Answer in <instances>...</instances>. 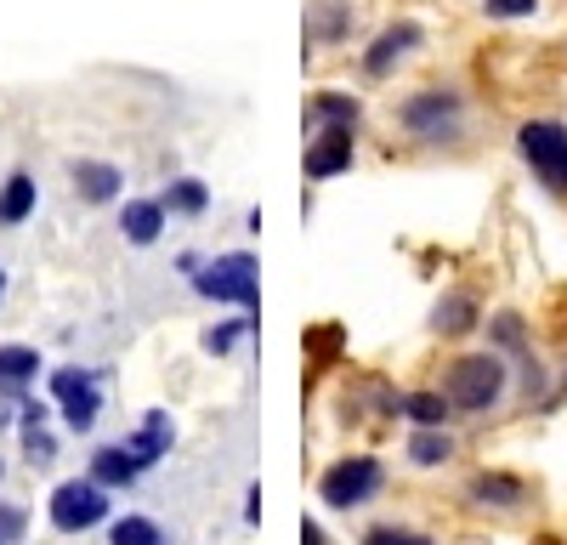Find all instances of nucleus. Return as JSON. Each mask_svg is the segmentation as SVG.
<instances>
[{"mask_svg": "<svg viewBox=\"0 0 567 545\" xmlns=\"http://www.w3.org/2000/svg\"><path fill=\"white\" fill-rule=\"evenodd\" d=\"M449 403L465 409V415H488V409L505 398V363L494 352H471L449 363V381H443Z\"/></svg>", "mask_w": 567, "mask_h": 545, "instance_id": "nucleus-1", "label": "nucleus"}, {"mask_svg": "<svg viewBox=\"0 0 567 545\" xmlns=\"http://www.w3.org/2000/svg\"><path fill=\"white\" fill-rule=\"evenodd\" d=\"M398 125L409 136H420V143L443 148V143H454V136L465 131V103L454 97V91H420V97H409L398 109Z\"/></svg>", "mask_w": 567, "mask_h": 545, "instance_id": "nucleus-2", "label": "nucleus"}, {"mask_svg": "<svg viewBox=\"0 0 567 545\" xmlns=\"http://www.w3.org/2000/svg\"><path fill=\"white\" fill-rule=\"evenodd\" d=\"M194 290L210 296V301H239L245 312H256V307H261V290H256V256H250V250L216 256L210 267L194 272Z\"/></svg>", "mask_w": 567, "mask_h": 545, "instance_id": "nucleus-3", "label": "nucleus"}, {"mask_svg": "<svg viewBox=\"0 0 567 545\" xmlns=\"http://www.w3.org/2000/svg\"><path fill=\"white\" fill-rule=\"evenodd\" d=\"M516 148L534 165V176L545 182L550 194H567V125L556 120H528L516 131Z\"/></svg>", "mask_w": 567, "mask_h": 545, "instance_id": "nucleus-4", "label": "nucleus"}, {"mask_svg": "<svg viewBox=\"0 0 567 545\" xmlns=\"http://www.w3.org/2000/svg\"><path fill=\"white\" fill-rule=\"evenodd\" d=\"M381 483H386L381 461H374V454H352V461H341V466H329V472H323L318 494H323V506L352 512V506H363V500L381 494Z\"/></svg>", "mask_w": 567, "mask_h": 545, "instance_id": "nucleus-5", "label": "nucleus"}, {"mask_svg": "<svg viewBox=\"0 0 567 545\" xmlns=\"http://www.w3.org/2000/svg\"><path fill=\"white\" fill-rule=\"evenodd\" d=\"M109 517V489L97 477H74L52 489V528L58 534H80V528H97Z\"/></svg>", "mask_w": 567, "mask_h": 545, "instance_id": "nucleus-6", "label": "nucleus"}, {"mask_svg": "<svg viewBox=\"0 0 567 545\" xmlns=\"http://www.w3.org/2000/svg\"><path fill=\"white\" fill-rule=\"evenodd\" d=\"M52 392H58V403H63L69 432H91V426H97L103 387H97V376H91V370H58V376H52Z\"/></svg>", "mask_w": 567, "mask_h": 545, "instance_id": "nucleus-7", "label": "nucleus"}, {"mask_svg": "<svg viewBox=\"0 0 567 545\" xmlns=\"http://www.w3.org/2000/svg\"><path fill=\"white\" fill-rule=\"evenodd\" d=\"M352 171V131L347 125H323L312 136V148H307V176L323 182V176H341Z\"/></svg>", "mask_w": 567, "mask_h": 545, "instance_id": "nucleus-8", "label": "nucleus"}, {"mask_svg": "<svg viewBox=\"0 0 567 545\" xmlns=\"http://www.w3.org/2000/svg\"><path fill=\"white\" fill-rule=\"evenodd\" d=\"M414 45H420V23H392V29L363 52V74H369V80H386V74L414 52Z\"/></svg>", "mask_w": 567, "mask_h": 545, "instance_id": "nucleus-9", "label": "nucleus"}, {"mask_svg": "<svg viewBox=\"0 0 567 545\" xmlns=\"http://www.w3.org/2000/svg\"><path fill=\"white\" fill-rule=\"evenodd\" d=\"M171 438H176V432H171V415H165V409H148V415H142V426H136V438H131L125 449H131V461L148 472L159 454H171Z\"/></svg>", "mask_w": 567, "mask_h": 545, "instance_id": "nucleus-10", "label": "nucleus"}, {"mask_svg": "<svg viewBox=\"0 0 567 545\" xmlns=\"http://www.w3.org/2000/svg\"><path fill=\"white\" fill-rule=\"evenodd\" d=\"M120 234H125L131 245H154V239L165 234V205H159V199H125Z\"/></svg>", "mask_w": 567, "mask_h": 545, "instance_id": "nucleus-11", "label": "nucleus"}, {"mask_svg": "<svg viewBox=\"0 0 567 545\" xmlns=\"http://www.w3.org/2000/svg\"><path fill=\"white\" fill-rule=\"evenodd\" d=\"M40 376V352L34 347H0V398H23Z\"/></svg>", "mask_w": 567, "mask_h": 545, "instance_id": "nucleus-12", "label": "nucleus"}, {"mask_svg": "<svg viewBox=\"0 0 567 545\" xmlns=\"http://www.w3.org/2000/svg\"><path fill=\"white\" fill-rule=\"evenodd\" d=\"M471 500L511 512V506H523V500H528V483H523V477H505V472H483L477 483H471Z\"/></svg>", "mask_w": 567, "mask_h": 545, "instance_id": "nucleus-13", "label": "nucleus"}, {"mask_svg": "<svg viewBox=\"0 0 567 545\" xmlns=\"http://www.w3.org/2000/svg\"><path fill=\"white\" fill-rule=\"evenodd\" d=\"M91 477H97L103 489H125V483L142 477V466L131 461V449L120 443V449H97V454H91Z\"/></svg>", "mask_w": 567, "mask_h": 545, "instance_id": "nucleus-14", "label": "nucleus"}, {"mask_svg": "<svg viewBox=\"0 0 567 545\" xmlns=\"http://www.w3.org/2000/svg\"><path fill=\"white\" fill-rule=\"evenodd\" d=\"M74 188L91 199V205H109L120 194V171L114 165H97V160H80L74 165Z\"/></svg>", "mask_w": 567, "mask_h": 545, "instance_id": "nucleus-15", "label": "nucleus"}, {"mask_svg": "<svg viewBox=\"0 0 567 545\" xmlns=\"http://www.w3.org/2000/svg\"><path fill=\"white\" fill-rule=\"evenodd\" d=\"M34 176H7V188H0V222H7V227H18V222H29L34 216Z\"/></svg>", "mask_w": 567, "mask_h": 545, "instance_id": "nucleus-16", "label": "nucleus"}, {"mask_svg": "<svg viewBox=\"0 0 567 545\" xmlns=\"http://www.w3.org/2000/svg\"><path fill=\"white\" fill-rule=\"evenodd\" d=\"M307 114H312V125H347V131H358V103L341 97V91H318V97L307 103Z\"/></svg>", "mask_w": 567, "mask_h": 545, "instance_id": "nucleus-17", "label": "nucleus"}, {"mask_svg": "<svg viewBox=\"0 0 567 545\" xmlns=\"http://www.w3.org/2000/svg\"><path fill=\"white\" fill-rule=\"evenodd\" d=\"M449 454H454V438H449L443 426H420V432L409 438V461H414V466H443Z\"/></svg>", "mask_w": 567, "mask_h": 545, "instance_id": "nucleus-18", "label": "nucleus"}, {"mask_svg": "<svg viewBox=\"0 0 567 545\" xmlns=\"http://www.w3.org/2000/svg\"><path fill=\"white\" fill-rule=\"evenodd\" d=\"M432 325H437V336H465L471 325H477V301L471 296H443L437 312H432Z\"/></svg>", "mask_w": 567, "mask_h": 545, "instance_id": "nucleus-19", "label": "nucleus"}, {"mask_svg": "<svg viewBox=\"0 0 567 545\" xmlns=\"http://www.w3.org/2000/svg\"><path fill=\"white\" fill-rule=\"evenodd\" d=\"M398 409H403V415H409L414 426H443L454 403H449V392H409Z\"/></svg>", "mask_w": 567, "mask_h": 545, "instance_id": "nucleus-20", "label": "nucleus"}, {"mask_svg": "<svg viewBox=\"0 0 567 545\" xmlns=\"http://www.w3.org/2000/svg\"><path fill=\"white\" fill-rule=\"evenodd\" d=\"M159 205H165V210H182V216H199V210L210 205V188H205L199 176H176L171 188H165V199H159Z\"/></svg>", "mask_w": 567, "mask_h": 545, "instance_id": "nucleus-21", "label": "nucleus"}, {"mask_svg": "<svg viewBox=\"0 0 567 545\" xmlns=\"http://www.w3.org/2000/svg\"><path fill=\"white\" fill-rule=\"evenodd\" d=\"M109 545H159V528L148 517H120L109 528Z\"/></svg>", "mask_w": 567, "mask_h": 545, "instance_id": "nucleus-22", "label": "nucleus"}, {"mask_svg": "<svg viewBox=\"0 0 567 545\" xmlns=\"http://www.w3.org/2000/svg\"><path fill=\"white\" fill-rule=\"evenodd\" d=\"M250 330V318H227V325H216V330H205V352H233V341H239Z\"/></svg>", "mask_w": 567, "mask_h": 545, "instance_id": "nucleus-23", "label": "nucleus"}, {"mask_svg": "<svg viewBox=\"0 0 567 545\" xmlns=\"http://www.w3.org/2000/svg\"><path fill=\"white\" fill-rule=\"evenodd\" d=\"M23 449H29V461H52V454H58V443H52V432H45V421L40 426H23Z\"/></svg>", "mask_w": 567, "mask_h": 545, "instance_id": "nucleus-24", "label": "nucleus"}, {"mask_svg": "<svg viewBox=\"0 0 567 545\" xmlns=\"http://www.w3.org/2000/svg\"><path fill=\"white\" fill-rule=\"evenodd\" d=\"M363 545H432L425 534H409V528H369Z\"/></svg>", "mask_w": 567, "mask_h": 545, "instance_id": "nucleus-25", "label": "nucleus"}, {"mask_svg": "<svg viewBox=\"0 0 567 545\" xmlns=\"http://www.w3.org/2000/svg\"><path fill=\"white\" fill-rule=\"evenodd\" d=\"M488 18H534L539 12V0H483Z\"/></svg>", "mask_w": 567, "mask_h": 545, "instance_id": "nucleus-26", "label": "nucleus"}, {"mask_svg": "<svg viewBox=\"0 0 567 545\" xmlns=\"http://www.w3.org/2000/svg\"><path fill=\"white\" fill-rule=\"evenodd\" d=\"M494 336H499L505 347H523V318H516V312H499V318H494Z\"/></svg>", "mask_w": 567, "mask_h": 545, "instance_id": "nucleus-27", "label": "nucleus"}, {"mask_svg": "<svg viewBox=\"0 0 567 545\" xmlns=\"http://www.w3.org/2000/svg\"><path fill=\"white\" fill-rule=\"evenodd\" d=\"M23 534V512L18 506H0V539H18Z\"/></svg>", "mask_w": 567, "mask_h": 545, "instance_id": "nucleus-28", "label": "nucleus"}, {"mask_svg": "<svg viewBox=\"0 0 567 545\" xmlns=\"http://www.w3.org/2000/svg\"><path fill=\"white\" fill-rule=\"evenodd\" d=\"M301 545H323V528L318 523H301Z\"/></svg>", "mask_w": 567, "mask_h": 545, "instance_id": "nucleus-29", "label": "nucleus"}, {"mask_svg": "<svg viewBox=\"0 0 567 545\" xmlns=\"http://www.w3.org/2000/svg\"><path fill=\"white\" fill-rule=\"evenodd\" d=\"M12 426V415H7V398H0V432H7Z\"/></svg>", "mask_w": 567, "mask_h": 545, "instance_id": "nucleus-30", "label": "nucleus"}, {"mask_svg": "<svg viewBox=\"0 0 567 545\" xmlns=\"http://www.w3.org/2000/svg\"><path fill=\"white\" fill-rule=\"evenodd\" d=\"M0 301H7V267H0Z\"/></svg>", "mask_w": 567, "mask_h": 545, "instance_id": "nucleus-31", "label": "nucleus"}, {"mask_svg": "<svg viewBox=\"0 0 567 545\" xmlns=\"http://www.w3.org/2000/svg\"><path fill=\"white\" fill-rule=\"evenodd\" d=\"M0 472H7V466H0Z\"/></svg>", "mask_w": 567, "mask_h": 545, "instance_id": "nucleus-32", "label": "nucleus"}, {"mask_svg": "<svg viewBox=\"0 0 567 545\" xmlns=\"http://www.w3.org/2000/svg\"><path fill=\"white\" fill-rule=\"evenodd\" d=\"M0 545H7V539H0Z\"/></svg>", "mask_w": 567, "mask_h": 545, "instance_id": "nucleus-33", "label": "nucleus"}]
</instances>
